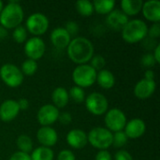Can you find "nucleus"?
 <instances>
[{
    "label": "nucleus",
    "mask_w": 160,
    "mask_h": 160,
    "mask_svg": "<svg viewBox=\"0 0 160 160\" xmlns=\"http://www.w3.org/2000/svg\"><path fill=\"white\" fill-rule=\"evenodd\" d=\"M3 8H4V5H3V2L0 0V12H1V10L3 9Z\"/></svg>",
    "instance_id": "45"
},
{
    "label": "nucleus",
    "mask_w": 160,
    "mask_h": 160,
    "mask_svg": "<svg viewBox=\"0 0 160 160\" xmlns=\"http://www.w3.org/2000/svg\"><path fill=\"white\" fill-rule=\"evenodd\" d=\"M128 138L125 134L124 130L114 132V134H112V145L116 148H120L126 145L128 142Z\"/></svg>",
    "instance_id": "30"
},
{
    "label": "nucleus",
    "mask_w": 160,
    "mask_h": 160,
    "mask_svg": "<svg viewBox=\"0 0 160 160\" xmlns=\"http://www.w3.org/2000/svg\"><path fill=\"white\" fill-rule=\"evenodd\" d=\"M51 41L52 44L58 50H64L67 49L71 37L67 32V30L64 27H56L54 28L51 33Z\"/></svg>",
    "instance_id": "17"
},
{
    "label": "nucleus",
    "mask_w": 160,
    "mask_h": 160,
    "mask_svg": "<svg viewBox=\"0 0 160 160\" xmlns=\"http://www.w3.org/2000/svg\"><path fill=\"white\" fill-rule=\"evenodd\" d=\"M0 78L8 87L16 88L22 83L24 76L16 65L5 64L0 68Z\"/></svg>",
    "instance_id": "6"
},
{
    "label": "nucleus",
    "mask_w": 160,
    "mask_h": 160,
    "mask_svg": "<svg viewBox=\"0 0 160 160\" xmlns=\"http://www.w3.org/2000/svg\"><path fill=\"white\" fill-rule=\"evenodd\" d=\"M68 144L74 149H82L88 143L87 134L82 129H71L67 134Z\"/></svg>",
    "instance_id": "19"
},
{
    "label": "nucleus",
    "mask_w": 160,
    "mask_h": 160,
    "mask_svg": "<svg viewBox=\"0 0 160 160\" xmlns=\"http://www.w3.org/2000/svg\"><path fill=\"white\" fill-rule=\"evenodd\" d=\"M87 141L88 143L98 150H107L112 145V132L106 128L97 127L87 134Z\"/></svg>",
    "instance_id": "5"
},
{
    "label": "nucleus",
    "mask_w": 160,
    "mask_h": 160,
    "mask_svg": "<svg viewBox=\"0 0 160 160\" xmlns=\"http://www.w3.org/2000/svg\"><path fill=\"white\" fill-rule=\"evenodd\" d=\"M114 160H133V158L128 151L119 150L114 155Z\"/></svg>",
    "instance_id": "37"
},
{
    "label": "nucleus",
    "mask_w": 160,
    "mask_h": 160,
    "mask_svg": "<svg viewBox=\"0 0 160 160\" xmlns=\"http://www.w3.org/2000/svg\"><path fill=\"white\" fill-rule=\"evenodd\" d=\"M64 28L70 35V37L76 35L78 33V31H79V25H78V23L75 21H68L66 23V26Z\"/></svg>",
    "instance_id": "34"
},
{
    "label": "nucleus",
    "mask_w": 160,
    "mask_h": 160,
    "mask_svg": "<svg viewBox=\"0 0 160 160\" xmlns=\"http://www.w3.org/2000/svg\"><path fill=\"white\" fill-rule=\"evenodd\" d=\"M17 102H18V106H19V108H20V111H21V110H26V109H28V107H29V101H28L25 98H20Z\"/></svg>",
    "instance_id": "41"
},
{
    "label": "nucleus",
    "mask_w": 160,
    "mask_h": 160,
    "mask_svg": "<svg viewBox=\"0 0 160 160\" xmlns=\"http://www.w3.org/2000/svg\"><path fill=\"white\" fill-rule=\"evenodd\" d=\"M75 7H76L77 11L82 17H89L94 12L93 3L89 0H80L78 2H76Z\"/></svg>",
    "instance_id": "26"
},
{
    "label": "nucleus",
    "mask_w": 160,
    "mask_h": 160,
    "mask_svg": "<svg viewBox=\"0 0 160 160\" xmlns=\"http://www.w3.org/2000/svg\"><path fill=\"white\" fill-rule=\"evenodd\" d=\"M23 50L28 59L37 61L44 55L46 45L43 39L39 37H33L25 41Z\"/></svg>",
    "instance_id": "10"
},
{
    "label": "nucleus",
    "mask_w": 160,
    "mask_h": 160,
    "mask_svg": "<svg viewBox=\"0 0 160 160\" xmlns=\"http://www.w3.org/2000/svg\"><path fill=\"white\" fill-rule=\"evenodd\" d=\"M57 160H76V158L72 151L65 149L58 154Z\"/></svg>",
    "instance_id": "36"
},
{
    "label": "nucleus",
    "mask_w": 160,
    "mask_h": 160,
    "mask_svg": "<svg viewBox=\"0 0 160 160\" xmlns=\"http://www.w3.org/2000/svg\"><path fill=\"white\" fill-rule=\"evenodd\" d=\"M20 112L18 102L14 99H7L0 105V120L3 122H11Z\"/></svg>",
    "instance_id": "13"
},
{
    "label": "nucleus",
    "mask_w": 160,
    "mask_h": 160,
    "mask_svg": "<svg viewBox=\"0 0 160 160\" xmlns=\"http://www.w3.org/2000/svg\"><path fill=\"white\" fill-rule=\"evenodd\" d=\"M142 47L148 51H151V50H155V48L158 46V42H157V39H154V38H151L149 37H146L145 38H143L142 40Z\"/></svg>",
    "instance_id": "35"
},
{
    "label": "nucleus",
    "mask_w": 160,
    "mask_h": 160,
    "mask_svg": "<svg viewBox=\"0 0 160 160\" xmlns=\"http://www.w3.org/2000/svg\"><path fill=\"white\" fill-rule=\"evenodd\" d=\"M25 24V28L29 33L34 35V37H38L47 32L49 28V19L43 13L35 12L28 16Z\"/></svg>",
    "instance_id": "7"
},
{
    "label": "nucleus",
    "mask_w": 160,
    "mask_h": 160,
    "mask_svg": "<svg viewBox=\"0 0 160 160\" xmlns=\"http://www.w3.org/2000/svg\"><path fill=\"white\" fill-rule=\"evenodd\" d=\"M143 17L153 22H159L160 21V1L149 0L143 3L142 8Z\"/></svg>",
    "instance_id": "18"
},
{
    "label": "nucleus",
    "mask_w": 160,
    "mask_h": 160,
    "mask_svg": "<svg viewBox=\"0 0 160 160\" xmlns=\"http://www.w3.org/2000/svg\"><path fill=\"white\" fill-rule=\"evenodd\" d=\"M62 125H68L71 123L72 121V116L69 112H62V113H59V116H58V120Z\"/></svg>",
    "instance_id": "38"
},
{
    "label": "nucleus",
    "mask_w": 160,
    "mask_h": 160,
    "mask_svg": "<svg viewBox=\"0 0 160 160\" xmlns=\"http://www.w3.org/2000/svg\"><path fill=\"white\" fill-rule=\"evenodd\" d=\"M153 56L157 62V64H159L160 63V44L158 43V46L155 48L154 50V53H153Z\"/></svg>",
    "instance_id": "43"
},
{
    "label": "nucleus",
    "mask_w": 160,
    "mask_h": 160,
    "mask_svg": "<svg viewBox=\"0 0 160 160\" xmlns=\"http://www.w3.org/2000/svg\"><path fill=\"white\" fill-rule=\"evenodd\" d=\"M68 58L77 65L86 64L94 56V45L84 37H76L67 47Z\"/></svg>",
    "instance_id": "1"
},
{
    "label": "nucleus",
    "mask_w": 160,
    "mask_h": 160,
    "mask_svg": "<svg viewBox=\"0 0 160 160\" xmlns=\"http://www.w3.org/2000/svg\"><path fill=\"white\" fill-rule=\"evenodd\" d=\"M23 9L19 2L9 1L0 12V25L4 28L14 29L23 21Z\"/></svg>",
    "instance_id": "2"
},
{
    "label": "nucleus",
    "mask_w": 160,
    "mask_h": 160,
    "mask_svg": "<svg viewBox=\"0 0 160 160\" xmlns=\"http://www.w3.org/2000/svg\"><path fill=\"white\" fill-rule=\"evenodd\" d=\"M143 2L142 0H122L120 3L121 10L128 17L135 16L142 11Z\"/></svg>",
    "instance_id": "21"
},
{
    "label": "nucleus",
    "mask_w": 160,
    "mask_h": 160,
    "mask_svg": "<svg viewBox=\"0 0 160 160\" xmlns=\"http://www.w3.org/2000/svg\"><path fill=\"white\" fill-rule=\"evenodd\" d=\"M95 160H112V158L108 150H99L96 155Z\"/></svg>",
    "instance_id": "39"
},
{
    "label": "nucleus",
    "mask_w": 160,
    "mask_h": 160,
    "mask_svg": "<svg viewBox=\"0 0 160 160\" xmlns=\"http://www.w3.org/2000/svg\"><path fill=\"white\" fill-rule=\"evenodd\" d=\"M141 63L145 68H152V67H154L157 64V62H156L153 54H151V53H145V54H143L142 57V59H141Z\"/></svg>",
    "instance_id": "33"
},
{
    "label": "nucleus",
    "mask_w": 160,
    "mask_h": 160,
    "mask_svg": "<svg viewBox=\"0 0 160 160\" xmlns=\"http://www.w3.org/2000/svg\"><path fill=\"white\" fill-rule=\"evenodd\" d=\"M127 122V116L125 112L120 109L113 108L105 113L104 123L106 128L111 132H118L124 130Z\"/></svg>",
    "instance_id": "9"
},
{
    "label": "nucleus",
    "mask_w": 160,
    "mask_h": 160,
    "mask_svg": "<svg viewBox=\"0 0 160 160\" xmlns=\"http://www.w3.org/2000/svg\"><path fill=\"white\" fill-rule=\"evenodd\" d=\"M31 160H53V151L49 147L39 146L32 151L30 155Z\"/></svg>",
    "instance_id": "24"
},
{
    "label": "nucleus",
    "mask_w": 160,
    "mask_h": 160,
    "mask_svg": "<svg viewBox=\"0 0 160 160\" xmlns=\"http://www.w3.org/2000/svg\"><path fill=\"white\" fill-rule=\"evenodd\" d=\"M146 131L145 122L141 118H133L129 122H127V125L124 128V132L128 139H139L144 135Z\"/></svg>",
    "instance_id": "12"
},
{
    "label": "nucleus",
    "mask_w": 160,
    "mask_h": 160,
    "mask_svg": "<svg viewBox=\"0 0 160 160\" xmlns=\"http://www.w3.org/2000/svg\"><path fill=\"white\" fill-rule=\"evenodd\" d=\"M157 88L155 81H148L142 79L139 81L134 87V95L139 99H147L153 96Z\"/></svg>",
    "instance_id": "16"
},
{
    "label": "nucleus",
    "mask_w": 160,
    "mask_h": 160,
    "mask_svg": "<svg viewBox=\"0 0 160 160\" xmlns=\"http://www.w3.org/2000/svg\"><path fill=\"white\" fill-rule=\"evenodd\" d=\"M16 144L19 150L22 153L29 154L33 151V141L32 139L25 134L20 135L16 140Z\"/></svg>",
    "instance_id": "25"
},
{
    "label": "nucleus",
    "mask_w": 160,
    "mask_h": 160,
    "mask_svg": "<svg viewBox=\"0 0 160 160\" xmlns=\"http://www.w3.org/2000/svg\"><path fill=\"white\" fill-rule=\"evenodd\" d=\"M37 139L41 146L49 147L55 145L58 141V135L55 129L51 127H41L37 132Z\"/></svg>",
    "instance_id": "15"
},
{
    "label": "nucleus",
    "mask_w": 160,
    "mask_h": 160,
    "mask_svg": "<svg viewBox=\"0 0 160 160\" xmlns=\"http://www.w3.org/2000/svg\"><path fill=\"white\" fill-rule=\"evenodd\" d=\"M84 100L87 111L94 115H103L108 112L109 101L103 94L98 92L91 93Z\"/></svg>",
    "instance_id": "8"
},
{
    "label": "nucleus",
    "mask_w": 160,
    "mask_h": 160,
    "mask_svg": "<svg viewBox=\"0 0 160 160\" xmlns=\"http://www.w3.org/2000/svg\"><path fill=\"white\" fill-rule=\"evenodd\" d=\"M128 21V17L121 9H113L106 17L108 26L114 31H122Z\"/></svg>",
    "instance_id": "14"
},
{
    "label": "nucleus",
    "mask_w": 160,
    "mask_h": 160,
    "mask_svg": "<svg viewBox=\"0 0 160 160\" xmlns=\"http://www.w3.org/2000/svg\"><path fill=\"white\" fill-rule=\"evenodd\" d=\"M52 105H54L58 110L61 108H65L69 100V95L66 88L64 87H56L52 93Z\"/></svg>",
    "instance_id": "20"
},
{
    "label": "nucleus",
    "mask_w": 160,
    "mask_h": 160,
    "mask_svg": "<svg viewBox=\"0 0 160 160\" xmlns=\"http://www.w3.org/2000/svg\"><path fill=\"white\" fill-rule=\"evenodd\" d=\"M147 37L157 39L160 37V24L159 22H156L152 24L147 31Z\"/></svg>",
    "instance_id": "32"
},
{
    "label": "nucleus",
    "mask_w": 160,
    "mask_h": 160,
    "mask_svg": "<svg viewBox=\"0 0 160 160\" xmlns=\"http://www.w3.org/2000/svg\"><path fill=\"white\" fill-rule=\"evenodd\" d=\"M59 110L52 104L43 105L38 112L37 119L42 127H50L58 120Z\"/></svg>",
    "instance_id": "11"
},
{
    "label": "nucleus",
    "mask_w": 160,
    "mask_h": 160,
    "mask_svg": "<svg viewBox=\"0 0 160 160\" xmlns=\"http://www.w3.org/2000/svg\"><path fill=\"white\" fill-rule=\"evenodd\" d=\"M148 26L142 20L133 19L128 22L126 26L123 28L122 38L123 39L130 44L138 43L147 37Z\"/></svg>",
    "instance_id": "3"
},
{
    "label": "nucleus",
    "mask_w": 160,
    "mask_h": 160,
    "mask_svg": "<svg viewBox=\"0 0 160 160\" xmlns=\"http://www.w3.org/2000/svg\"><path fill=\"white\" fill-rule=\"evenodd\" d=\"M9 160H31L30 155L26 153H22L21 151H17L10 157Z\"/></svg>",
    "instance_id": "40"
},
{
    "label": "nucleus",
    "mask_w": 160,
    "mask_h": 160,
    "mask_svg": "<svg viewBox=\"0 0 160 160\" xmlns=\"http://www.w3.org/2000/svg\"><path fill=\"white\" fill-rule=\"evenodd\" d=\"M145 80H148V81H155V71L151 68L145 70L144 72V78Z\"/></svg>",
    "instance_id": "42"
},
{
    "label": "nucleus",
    "mask_w": 160,
    "mask_h": 160,
    "mask_svg": "<svg viewBox=\"0 0 160 160\" xmlns=\"http://www.w3.org/2000/svg\"><path fill=\"white\" fill-rule=\"evenodd\" d=\"M69 98H71V99L76 102V103H82L84 101L85 99V93L84 90L79 86H72L68 92Z\"/></svg>",
    "instance_id": "28"
},
{
    "label": "nucleus",
    "mask_w": 160,
    "mask_h": 160,
    "mask_svg": "<svg viewBox=\"0 0 160 160\" xmlns=\"http://www.w3.org/2000/svg\"><path fill=\"white\" fill-rule=\"evenodd\" d=\"M8 30L0 25V39H4L8 37Z\"/></svg>",
    "instance_id": "44"
},
{
    "label": "nucleus",
    "mask_w": 160,
    "mask_h": 160,
    "mask_svg": "<svg viewBox=\"0 0 160 160\" xmlns=\"http://www.w3.org/2000/svg\"><path fill=\"white\" fill-rule=\"evenodd\" d=\"M97 71L88 64L78 65L72 72V80L76 86L87 88L92 86L97 80Z\"/></svg>",
    "instance_id": "4"
},
{
    "label": "nucleus",
    "mask_w": 160,
    "mask_h": 160,
    "mask_svg": "<svg viewBox=\"0 0 160 160\" xmlns=\"http://www.w3.org/2000/svg\"><path fill=\"white\" fill-rule=\"evenodd\" d=\"M12 38L17 43H23L27 40V30L24 26L19 25L14 28L12 32Z\"/></svg>",
    "instance_id": "29"
},
{
    "label": "nucleus",
    "mask_w": 160,
    "mask_h": 160,
    "mask_svg": "<svg viewBox=\"0 0 160 160\" xmlns=\"http://www.w3.org/2000/svg\"><path fill=\"white\" fill-rule=\"evenodd\" d=\"M21 71L23 74V76H33L37 70H38V63L37 61L31 60V59H26L25 61L22 62V67H21Z\"/></svg>",
    "instance_id": "27"
},
{
    "label": "nucleus",
    "mask_w": 160,
    "mask_h": 160,
    "mask_svg": "<svg viewBox=\"0 0 160 160\" xmlns=\"http://www.w3.org/2000/svg\"><path fill=\"white\" fill-rule=\"evenodd\" d=\"M115 1L113 0H96L93 2L94 11L98 14L108 15L114 9Z\"/></svg>",
    "instance_id": "23"
},
{
    "label": "nucleus",
    "mask_w": 160,
    "mask_h": 160,
    "mask_svg": "<svg viewBox=\"0 0 160 160\" xmlns=\"http://www.w3.org/2000/svg\"><path fill=\"white\" fill-rule=\"evenodd\" d=\"M89 62H90V66L97 72L104 69V67L106 66V60H105V58L102 55H99V54L98 55H94Z\"/></svg>",
    "instance_id": "31"
},
{
    "label": "nucleus",
    "mask_w": 160,
    "mask_h": 160,
    "mask_svg": "<svg viewBox=\"0 0 160 160\" xmlns=\"http://www.w3.org/2000/svg\"><path fill=\"white\" fill-rule=\"evenodd\" d=\"M98 84L103 89H111L115 84V77L113 73L108 69H102L97 73Z\"/></svg>",
    "instance_id": "22"
}]
</instances>
